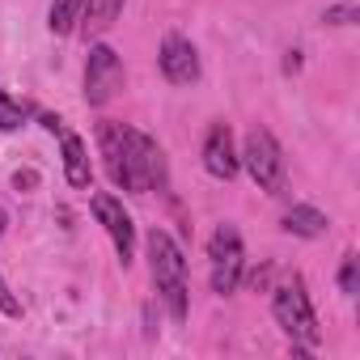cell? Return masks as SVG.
Listing matches in <instances>:
<instances>
[{
    "mask_svg": "<svg viewBox=\"0 0 360 360\" xmlns=\"http://www.w3.org/2000/svg\"><path fill=\"white\" fill-rule=\"evenodd\" d=\"M208 263H212V292L229 297L238 292V284L246 280V246L238 225H217V233L208 238Z\"/></svg>",
    "mask_w": 360,
    "mask_h": 360,
    "instance_id": "5",
    "label": "cell"
},
{
    "mask_svg": "<svg viewBox=\"0 0 360 360\" xmlns=\"http://www.w3.org/2000/svg\"><path fill=\"white\" fill-rule=\"evenodd\" d=\"M322 22H326V26H352V22H360V9L352 5V0H347V5H330V9L322 13Z\"/></svg>",
    "mask_w": 360,
    "mask_h": 360,
    "instance_id": "16",
    "label": "cell"
},
{
    "mask_svg": "<svg viewBox=\"0 0 360 360\" xmlns=\"http://www.w3.org/2000/svg\"><path fill=\"white\" fill-rule=\"evenodd\" d=\"M200 157H204V169H208L212 178H221V183L238 178V169H242V157H238V144H233V131H229V123H212V127H208Z\"/></svg>",
    "mask_w": 360,
    "mask_h": 360,
    "instance_id": "9",
    "label": "cell"
},
{
    "mask_svg": "<svg viewBox=\"0 0 360 360\" xmlns=\"http://www.w3.org/2000/svg\"><path fill=\"white\" fill-rule=\"evenodd\" d=\"M271 314H276L280 330L292 339V347H309V352L322 347L318 314H314V301H309L301 276H288V280H280V284L271 288Z\"/></svg>",
    "mask_w": 360,
    "mask_h": 360,
    "instance_id": "3",
    "label": "cell"
},
{
    "mask_svg": "<svg viewBox=\"0 0 360 360\" xmlns=\"http://www.w3.org/2000/svg\"><path fill=\"white\" fill-rule=\"evenodd\" d=\"M127 72H123V60L110 43H94L89 47V60H85V102L89 106H106L119 98Z\"/></svg>",
    "mask_w": 360,
    "mask_h": 360,
    "instance_id": "6",
    "label": "cell"
},
{
    "mask_svg": "<svg viewBox=\"0 0 360 360\" xmlns=\"http://www.w3.org/2000/svg\"><path fill=\"white\" fill-rule=\"evenodd\" d=\"M98 153H102L106 178L127 195H148V191H165L169 187L165 153H161V144L148 131H136L127 123L102 119L98 123Z\"/></svg>",
    "mask_w": 360,
    "mask_h": 360,
    "instance_id": "1",
    "label": "cell"
},
{
    "mask_svg": "<svg viewBox=\"0 0 360 360\" xmlns=\"http://www.w3.org/2000/svg\"><path fill=\"white\" fill-rule=\"evenodd\" d=\"M26 119H30V106L9 98L5 85H0V131H18V127H26Z\"/></svg>",
    "mask_w": 360,
    "mask_h": 360,
    "instance_id": "14",
    "label": "cell"
},
{
    "mask_svg": "<svg viewBox=\"0 0 360 360\" xmlns=\"http://www.w3.org/2000/svg\"><path fill=\"white\" fill-rule=\"evenodd\" d=\"M326 225H330V221H326L318 208H309V204H292V208L280 217V229L292 233V238H322Z\"/></svg>",
    "mask_w": 360,
    "mask_h": 360,
    "instance_id": "11",
    "label": "cell"
},
{
    "mask_svg": "<svg viewBox=\"0 0 360 360\" xmlns=\"http://www.w3.org/2000/svg\"><path fill=\"white\" fill-rule=\"evenodd\" d=\"M81 13H85V0H51V13H47V26L51 34H72L81 26Z\"/></svg>",
    "mask_w": 360,
    "mask_h": 360,
    "instance_id": "13",
    "label": "cell"
},
{
    "mask_svg": "<svg viewBox=\"0 0 360 360\" xmlns=\"http://www.w3.org/2000/svg\"><path fill=\"white\" fill-rule=\"evenodd\" d=\"M238 157H242V165L250 169V178H255L259 191H267V195H284V191H288L284 148H280V140H276L267 127H250Z\"/></svg>",
    "mask_w": 360,
    "mask_h": 360,
    "instance_id": "4",
    "label": "cell"
},
{
    "mask_svg": "<svg viewBox=\"0 0 360 360\" xmlns=\"http://www.w3.org/2000/svg\"><path fill=\"white\" fill-rule=\"evenodd\" d=\"M60 140H64V178H68V187H89L94 169H89V148H85V140H81L77 131H60Z\"/></svg>",
    "mask_w": 360,
    "mask_h": 360,
    "instance_id": "10",
    "label": "cell"
},
{
    "mask_svg": "<svg viewBox=\"0 0 360 360\" xmlns=\"http://www.w3.org/2000/svg\"><path fill=\"white\" fill-rule=\"evenodd\" d=\"M0 314H5V318H22V301L13 297V288L5 284V276H0Z\"/></svg>",
    "mask_w": 360,
    "mask_h": 360,
    "instance_id": "17",
    "label": "cell"
},
{
    "mask_svg": "<svg viewBox=\"0 0 360 360\" xmlns=\"http://www.w3.org/2000/svg\"><path fill=\"white\" fill-rule=\"evenodd\" d=\"M89 204H94V217L102 221V229H106V238H110V246H115L119 263L127 267V263L136 259V225H131L127 208H123V204H119L110 191H98Z\"/></svg>",
    "mask_w": 360,
    "mask_h": 360,
    "instance_id": "7",
    "label": "cell"
},
{
    "mask_svg": "<svg viewBox=\"0 0 360 360\" xmlns=\"http://www.w3.org/2000/svg\"><path fill=\"white\" fill-rule=\"evenodd\" d=\"M267 280H271V267H259V271L250 276V288H267Z\"/></svg>",
    "mask_w": 360,
    "mask_h": 360,
    "instance_id": "19",
    "label": "cell"
},
{
    "mask_svg": "<svg viewBox=\"0 0 360 360\" xmlns=\"http://www.w3.org/2000/svg\"><path fill=\"white\" fill-rule=\"evenodd\" d=\"M119 13H123V0H85V13H81V26H77V30L102 34Z\"/></svg>",
    "mask_w": 360,
    "mask_h": 360,
    "instance_id": "12",
    "label": "cell"
},
{
    "mask_svg": "<svg viewBox=\"0 0 360 360\" xmlns=\"http://www.w3.org/2000/svg\"><path fill=\"white\" fill-rule=\"evenodd\" d=\"M148 271H153V288L165 301L174 322H187L191 314V292H187V259L183 246H178L165 229L148 233Z\"/></svg>",
    "mask_w": 360,
    "mask_h": 360,
    "instance_id": "2",
    "label": "cell"
},
{
    "mask_svg": "<svg viewBox=\"0 0 360 360\" xmlns=\"http://www.w3.org/2000/svg\"><path fill=\"white\" fill-rule=\"evenodd\" d=\"M157 68L169 85H195L200 81V51L187 34H165L157 51Z\"/></svg>",
    "mask_w": 360,
    "mask_h": 360,
    "instance_id": "8",
    "label": "cell"
},
{
    "mask_svg": "<svg viewBox=\"0 0 360 360\" xmlns=\"http://www.w3.org/2000/svg\"><path fill=\"white\" fill-rule=\"evenodd\" d=\"M301 68V51H288V60H284V72H297Z\"/></svg>",
    "mask_w": 360,
    "mask_h": 360,
    "instance_id": "20",
    "label": "cell"
},
{
    "mask_svg": "<svg viewBox=\"0 0 360 360\" xmlns=\"http://www.w3.org/2000/svg\"><path fill=\"white\" fill-rule=\"evenodd\" d=\"M339 292H343V297H356V292H360V255H356V250L343 255V267H339Z\"/></svg>",
    "mask_w": 360,
    "mask_h": 360,
    "instance_id": "15",
    "label": "cell"
},
{
    "mask_svg": "<svg viewBox=\"0 0 360 360\" xmlns=\"http://www.w3.org/2000/svg\"><path fill=\"white\" fill-rule=\"evenodd\" d=\"M5 221H9V217H5V208H0V238H5Z\"/></svg>",
    "mask_w": 360,
    "mask_h": 360,
    "instance_id": "21",
    "label": "cell"
},
{
    "mask_svg": "<svg viewBox=\"0 0 360 360\" xmlns=\"http://www.w3.org/2000/svg\"><path fill=\"white\" fill-rule=\"evenodd\" d=\"M13 183H18V187H34V183H39V174H34V169H26V174L18 169V174H13Z\"/></svg>",
    "mask_w": 360,
    "mask_h": 360,
    "instance_id": "18",
    "label": "cell"
}]
</instances>
